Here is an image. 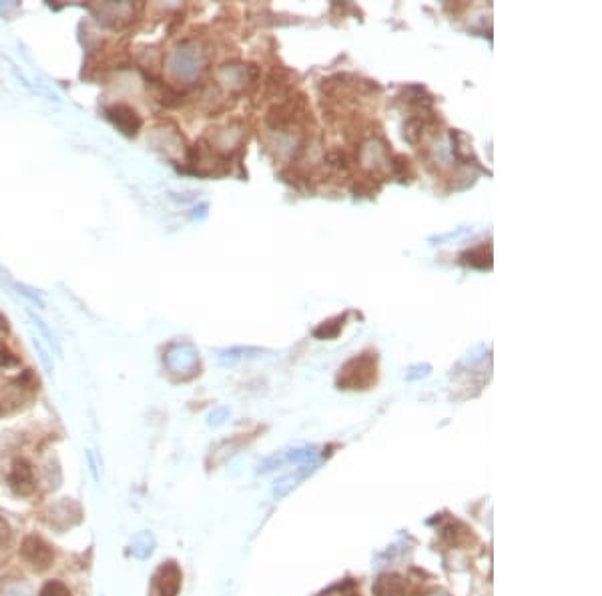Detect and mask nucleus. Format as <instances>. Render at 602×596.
Masks as SVG:
<instances>
[{"label": "nucleus", "mask_w": 602, "mask_h": 596, "mask_svg": "<svg viewBox=\"0 0 602 596\" xmlns=\"http://www.w3.org/2000/svg\"><path fill=\"white\" fill-rule=\"evenodd\" d=\"M377 379V357L376 353L366 351L348 360L337 373L339 390H368Z\"/></svg>", "instance_id": "obj_1"}, {"label": "nucleus", "mask_w": 602, "mask_h": 596, "mask_svg": "<svg viewBox=\"0 0 602 596\" xmlns=\"http://www.w3.org/2000/svg\"><path fill=\"white\" fill-rule=\"evenodd\" d=\"M183 574L175 560L163 562L150 578L149 596H177L181 591Z\"/></svg>", "instance_id": "obj_2"}, {"label": "nucleus", "mask_w": 602, "mask_h": 596, "mask_svg": "<svg viewBox=\"0 0 602 596\" xmlns=\"http://www.w3.org/2000/svg\"><path fill=\"white\" fill-rule=\"evenodd\" d=\"M21 556L34 569V571H47L54 562L52 548L36 534H28L21 544Z\"/></svg>", "instance_id": "obj_3"}, {"label": "nucleus", "mask_w": 602, "mask_h": 596, "mask_svg": "<svg viewBox=\"0 0 602 596\" xmlns=\"http://www.w3.org/2000/svg\"><path fill=\"white\" fill-rule=\"evenodd\" d=\"M8 486L19 496H30L36 490V478L34 468L25 458H16L12 462V468L8 474Z\"/></svg>", "instance_id": "obj_4"}, {"label": "nucleus", "mask_w": 602, "mask_h": 596, "mask_svg": "<svg viewBox=\"0 0 602 596\" xmlns=\"http://www.w3.org/2000/svg\"><path fill=\"white\" fill-rule=\"evenodd\" d=\"M107 119L115 124L123 135H126V137L137 135L139 129H141V124H143L141 117H139V113H137L133 107L121 104V102H119V104H113V107L107 109Z\"/></svg>", "instance_id": "obj_5"}, {"label": "nucleus", "mask_w": 602, "mask_h": 596, "mask_svg": "<svg viewBox=\"0 0 602 596\" xmlns=\"http://www.w3.org/2000/svg\"><path fill=\"white\" fill-rule=\"evenodd\" d=\"M374 595L376 596H403L405 595V582L400 574L386 572L379 574L374 582Z\"/></svg>", "instance_id": "obj_6"}, {"label": "nucleus", "mask_w": 602, "mask_h": 596, "mask_svg": "<svg viewBox=\"0 0 602 596\" xmlns=\"http://www.w3.org/2000/svg\"><path fill=\"white\" fill-rule=\"evenodd\" d=\"M155 547H157V540L153 536V532L149 530H143L139 534H135L131 538V544H129V554L137 560H147L150 554L155 552Z\"/></svg>", "instance_id": "obj_7"}, {"label": "nucleus", "mask_w": 602, "mask_h": 596, "mask_svg": "<svg viewBox=\"0 0 602 596\" xmlns=\"http://www.w3.org/2000/svg\"><path fill=\"white\" fill-rule=\"evenodd\" d=\"M462 263L476 267V269H490L492 267V245L490 243H482L478 247L464 251L462 255Z\"/></svg>", "instance_id": "obj_8"}, {"label": "nucleus", "mask_w": 602, "mask_h": 596, "mask_svg": "<svg viewBox=\"0 0 602 596\" xmlns=\"http://www.w3.org/2000/svg\"><path fill=\"white\" fill-rule=\"evenodd\" d=\"M313 468L315 466H311V468H307V466H301L300 470L296 474H289V476H285V478H281L279 482L276 484V488H274V496L276 498H283L287 496L298 484H300L303 478H307L309 474L313 472Z\"/></svg>", "instance_id": "obj_9"}, {"label": "nucleus", "mask_w": 602, "mask_h": 596, "mask_svg": "<svg viewBox=\"0 0 602 596\" xmlns=\"http://www.w3.org/2000/svg\"><path fill=\"white\" fill-rule=\"evenodd\" d=\"M342 325H344V318H335V320H331V322H324L322 325H320V327H315L313 335H315V338H320V340H329V338H335V335L339 333Z\"/></svg>", "instance_id": "obj_10"}, {"label": "nucleus", "mask_w": 602, "mask_h": 596, "mask_svg": "<svg viewBox=\"0 0 602 596\" xmlns=\"http://www.w3.org/2000/svg\"><path fill=\"white\" fill-rule=\"evenodd\" d=\"M390 167H392V173L396 175L400 181H405V175L412 171V163H410V159L403 157V155H396V157L390 161Z\"/></svg>", "instance_id": "obj_11"}, {"label": "nucleus", "mask_w": 602, "mask_h": 596, "mask_svg": "<svg viewBox=\"0 0 602 596\" xmlns=\"http://www.w3.org/2000/svg\"><path fill=\"white\" fill-rule=\"evenodd\" d=\"M38 596H73V595H71L69 586L63 584L60 580H49V582H45V586L41 588Z\"/></svg>", "instance_id": "obj_12"}, {"label": "nucleus", "mask_w": 602, "mask_h": 596, "mask_svg": "<svg viewBox=\"0 0 602 596\" xmlns=\"http://www.w3.org/2000/svg\"><path fill=\"white\" fill-rule=\"evenodd\" d=\"M12 364H19V360L4 344H0V366H12Z\"/></svg>", "instance_id": "obj_13"}, {"label": "nucleus", "mask_w": 602, "mask_h": 596, "mask_svg": "<svg viewBox=\"0 0 602 596\" xmlns=\"http://www.w3.org/2000/svg\"><path fill=\"white\" fill-rule=\"evenodd\" d=\"M10 538H12V530L8 526V522L0 516V547H6L10 542Z\"/></svg>", "instance_id": "obj_14"}, {"label": "nucleus", "mask_w": 602, "mask_h": 596, "mask_svg": "<svg viewBox=\"0 0 602 596\" xmlns=\"http://www.w3.org/2000/svg\"><path fill=\"white\" fill-rule=\"evenodd\" d=\"M227 416H229V410H227V408H219L217 412H213V414L209 416V426H219V423H223Z\"/></svg>", "instance_id": "obj_15"}, {"label": "nucleus", "mask_w": 602, "mask_h": 596, "mask_svg": "<svg viewBox=\"0 0 602 596\" xmlns=\"http://www.w3.org/2000/svg\"><path fill=\"white\" fill-rule=\"evenodd\" d=\"M4 595L6 596H28V591H26L25 586L12 584V586H8V588L4 591Z\"/></svg>", "instance_id": "obj_16"}, {"label": "nucleus", "mask_w": 602, "mask_h": 596, "mask_svg": "<svg viewBox=\"0 0 602 596\" xmlns=\"http://www.w3.org/2000/svg\"><path fill=\"white\" fill-rule=\"evenodd\" d=\"M87 458H89V470H91V476H93V480H95V484H99V470H97V464H95V458H93V454L91 452H87Z\"/></svg>", "instance_id": "obj_17"}, {"label": "nucleus", "mask_w": 602, "mask_h": 596, "mask_svg": "<svg viewBox=\"0 0 602 596\" xmlns=\"http://www.w3.org/2000/svg\"><path fill=\"white\" fill-rule=\"evenodd\" d=\"M434 596H448V595H434Z\"/></svg>", "instance_id": "obj_18"}, {"label": "nucleus", "mask_w": 602, "mask_h": 596, "mask_svg": "<svg viewBox=\"0 0 602 596\" xmlns=\"http://www.w3.org/2000/svg\"><path fill=\"white\" fill-rule=\"evenodd\" d=\"M100 596H102V595H100Z\"/></svg>", "instance_id": "obj_19"}]
</instances>
